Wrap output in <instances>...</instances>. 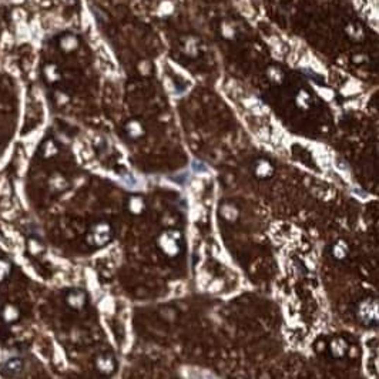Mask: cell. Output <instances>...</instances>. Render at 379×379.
Listing matches in <instances>:
<instances>
[{
    "instance_id": "3957f363",
    "label": "cell",
    "mask_w": 379,
    "mask_h": 379,
    "mask_svg": "<svg viewBox=\"0 0 379 379\" xmlns=\"http://www.w3.org/2000/svg\"><path fill=\"white\" fill-rule=\"evenodd\" d=\"M67 299H69V304L73 305L74 308H79V307H81L84 304V295H83V292H79V291L72 292Z\"/></svg>"
},
{
    "instance_id": "7a4b0ae2",
    "label": "cell",
    "mask_w": 379,
    "mask_h": 379,
    "mask_svg": "<svg viewBox=\"0 0 379 379\" xmlns=\"http://www.w3.org/2000/svg\"><path fill=\"white\" fill-rule=\"evenodd\" d=\"M359 317L365 324H375L379 322V302L377 301H366L359 308Z\"/></svg>"
},
{
    "instance_id": "6da1fadb",
    "label": "cell",
    "mask_w": 379,
    "mask_h": 379,
    "mask_svg": "<svg viewBox=\"0 0 379 379\" xmlns=\"http://www.w3.org/2000/svg\"><path fill=\"white\" fill-rule=\"evenodd\" d=\"M111 239V228L108 224H97L91 228V233L89 235V241L93 245H104Z\"/></svg>"
},
{
    "instance_id": "52a82bcc",
    "label": "cell",
    "mask_w": 379,
    "mask_h": 379,
    "mask_svg": "<svg viewBox=\"0 0 379 379\" xmlns=\"http://www.w3.org/2000/svg\"><path fill=\"white\" fill-rule=\"evenodd\" d=\"M9 368H15L13 362H12V363H9ZM18 368H21V363H18Z\"/></svg>"
},
{
    "instance_id": "5b68a950",
    "label": "cell",
    "mask_w": 379,
    "mask_h": 379,
    "mask_svg": "<svg viewBox=\"0 0 379 379\" xmlns=\"http://www.w3.org/2000/svg\"><path fill=\"white\" fill-rule=\"evenodd\" d=\"M127 133H128L131 137H139L140 134H143V130H141L139 123L133 121V123H130V124L127 126Z\"/></svg>"
},
{
    "instance_id": "8992f818",
    "label": "cell",
    "mask_w": 379,
    "mask_h": 379,
    "mask_svg": "<svg viewBox=\"0 0 379 379\" xmlns=\"http://www.w3.org/2000/svg\"><path fill=\"white\" fill-rule=\"evenodd\" d=\"M10 272V265L9 262H6L3 258H0V281L4 279Z\"/></svg>"
},
{
    "instance_id": "277c9868",
    "label": "cell",
    "mask_w": 379,
    "mask_h": 379,
    "mask_svg": "<svg viewBox=\"0 0 379 379\" xmlns=\"http://www.w3.org/2000/svg\"><path fill=\"white\" fill-rule=\"evenodd\" d=\"M345 351H346V343L342 339H337V341L332 342V352L337 357H342Z\"/></svg>"
}]
</instances>
